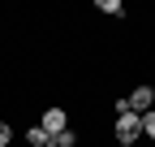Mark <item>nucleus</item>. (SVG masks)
<instances>
[{
	"label": "nucleus",
	"instance_id": "1a4fd4ad",
	"mask_svg": "<svg viewBox=\"0 0 155 147\" xmlns=\"http://www.w3.org/2000/svg\"><path fill=\"white\" fill-rule=\"evenodd\" d=\"M116 147H134V143H116Z\"/></svg>",
	"mask_w": 155,
	"mask_h": 147
},
{
	"label": "nucleus",
	"instance_id": "423d86ee",
	"mask_svg": "<svg viewBox=\"0 0 155 147\" xmlns=\"http://www.w3.org/2000/svg\"><path fill=\"white\" fill-rule=\"evenodd\" d=\"M142 134L155 143V108H151V113H142Z\"/></svg>",
	"mask_w": 155,
	"mask_h": 147
},
{
	"label": "nucleus",
	"instance_id": "6e6552de",
	"mask_svg": "<svg viewBox=\"0 0 155 147\" xmlns=\"http://www.w3.org/2000/svg\"><path fill=\"white\" fill-rule=\"evenodd\" d=\"M9 138H13V125H9V121H0V147H9Z\"/></svg>",
	"mask_w": 155,
	"mask_h": 147
},
{
	"label": "nucleus",
	"instance_id": "20e7f679",
	"mask_svg": "<svg viewBox=\"0 0 155 147\" xmlns=\"http://www.w3.org/2000/svg\"><path fill=\"white\" fill-rule=\"evenodd\" d=\"M95 9H99V13H108V17H121V13H125V5H121V0H99Z\"/></svg>",
	"mask_w": 155,
	"mask_h": 147
},
{
	"label": "nucleus",
	"instance_id": "f257e3e1",
	"mask_svg": "<svg viewBox=\"0 0 155 147\" xmlns=\"http://www.w3.org/2000/svg\"><path fill=\"white\" fill-rule=\"evenodd\" d=\"M142 134V117L138 113H121L116 117V143H134Z\"/></svg>",
	"mask_w": 155,
	"mask_h": 147
},
{
	"label": "nucleus",
	"instance_id": "0eeeda50",
	"mask_svg": "<svg viewBox=\"0 0 155 147\" xmlns=\"http://www.w3.org/2000/svg\"><path fill=\"white\" fill-rule=\"evenodd\" d=\"M52 143H56V147H78V134H73V130H61Z\"/></svg>",
	"mask_w": 155,
	"mask_h": 147
},
{
	"label": "nucleus",
	"instance_id": "39448f33",
	"mask_svg": "<svg viewBox=\"0 0 155 147\" xmlns=\"http://www.w3.org/2000/svg\"><path fill=\"white\" fill-rule=\"evenodd\" d=\"M26 138H30L35 147H43V143H52V138L43 134V125H30V130H26Z\"/></svg>",
	"mask_w": 155,
	"mask_h": 147
},
{
	"label": "nucleus",
	"instance_id": "f03ea898",
	"mask_svg": "<svg viewBox=\"0 0 155 147\" xmlns=\"http://www.w3.org/2000/svg\"><path fill=\"white\" fill-rule=\"evenodd\" d=\"M125 100H129V113H138V117H142V113H151V104H155V91H151V87H134Z\"/></svg>",
	"mask_w": 155,
	"mask_h": 147
},
{
	"label": "nucleus",
	"instance_id": "9d476101",
	"mask_svg": "<svg viewBox=\"0 0 155 147\" xmlns=\"http://www.w3.org/2000/svg\"><path fill=\"white\" fill-rule=\"evenodd\" d=\"M43 147H56V143H43Z\"/></svg>",
	"mask_w": 155,
	"mask_h": 147
},
{
	"label": "nucleus",
	"instance_id": "7ed1b4c3",
	"mask_svg": "<svg viewBox=\"0 0 155 147\" xmlns=\"http://www.w3.org/2000/svg\"><path fill=\"white\" fill-rule=\"evenodd\" d=\"M39 125H43V134H48V138H56L61 130H69V117H65V108H48Z\"/></svg>",
	"mask_w": 155,
	"mask_h": 147
}]
</instances>
